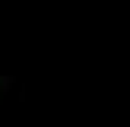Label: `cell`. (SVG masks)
Segmentation results:
<instances>
[{
	"label": "cell",
	"instance_id": "cell-1",
	"mask_svg": "<svg viewBox=\"0 0 130 127\" xmlns=\"http://www.w3.org/2000/svg\"><path fill=\"white\" fill-rule=\"evenodd\" d=\"M13 86H16V80H13V76H3V73H0V92H10Z\"/></svg>",
	"mask_w": 130,
	"mask_h": 127
}]
</instances>
